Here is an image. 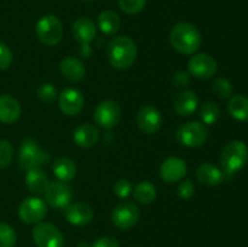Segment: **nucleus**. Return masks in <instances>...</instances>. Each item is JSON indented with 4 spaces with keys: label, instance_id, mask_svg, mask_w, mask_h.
Here are the masks:
<instances>
[{
    "label": "nucleus",
    "instance_id": "6",
    "mask_svg": "<svg viewBox=\"0 0 248 247\" xmlns=\"http://www.w3.org/2000/svg\"><path fill=\"white\" fill-rule=\"evenodd\" d=\"M39 40L47 46H55L63 36V26L55 15H46L41 17L35 26Z\"/></svg>",
    "mask_w": 248,
    "mask_h": 247
},
{
    "label": "nucleus",
    "instance_id": "16",
    "mask_svg": "<svg viewBox=\"0 0 248 247\" xmlns=\"http://www.w3.org/2000/svg\"><path fill=\"white\" fill-rule=\"evenodd\" d=\"M65 218L68 222L73 225L82 227L86 225L93 219V211L87 203L75 202L70 203L68 207L64 208Z\"/></svg>",
    "mask_w": 248,
    "mask_h": 247
},
{
    "label": "nucleus",
    "instance_id": "9",
    "mask_svg": "<svg viewBox=\"0 0 248 247\" xmlns=\"http://www.w3.org/2000/svg\"><path fill=\"white\" fill-rule=\"evenodd\" d=\"M93 119L96 124L104 128H113L120 123L121 108L115 101H102L94 109Z\"/></svg>",
    "mask_w": 248,
    "mask_h": 247
},
{
    "label": "nucleus",
    "instance_id": "3",
    "mask_svg": "<svg viewBox=\"0 0 248 247\" xmlns=\"http://www.w3.org/2000/svg\"><path fill=\"white\" fill-rule=\"evenodd\" d=\"M248 159V147L242 140H232L220 153V165L224 172L234 174L244 169Z\"/></svg>",
    "mask_w": 248,
    "mask_h": 247
},
{
    "label": "nucleus",
    "instance_id": "4",
    "mask_svg": "<svg viewBox=\"0 0 248 247\" xmlns=\"http://www.w3.org/2000/svg\"><path fill=\"white\" fill-rule=\"evenodd\" d=\"M50 161V154L38 144L33 138H26L19 148L18 162L22 169L31 170L40 167Z\"/></svg>",
    "mask_w": 248,
    "mask_h": 247
},
{
    "label": "nucleus",
    "instance_id": "13",
    "mask_svg": "<svg viewBox=\"0 0 248 247\" xmlns=\"http://www.w3.org/2000/svg\"><path fill=\"white\" fill-rule=\"evenodd\" d=\"M137 125L145 135H153L161 128L162 116L159 109L154 106L142 107L137 114Z\"/></svg>",
    "mask_w": 248,
    "mask_h": 247
},
{
    "label": "nucleus",
    "instance_id": "20",
    "mask_svg": "<svg viewBox=\"0 0 248 247\" xmlns=\"http://www.w3.org/2000/svg\"><path fill=\"white\" fill-rule=\"evenodd\" d=\"M61 74L69 81H80L86 75L84 63L75 57H65L60 63Z\"/></svg>",
    "mask_w": 248,
    "mask_h": 247
},
{
    "label": "nucleus",
    "instance_id": "31",
    "mask_svg": "<svg viewBox=\"0 0 248 247\" xmlns=\"http://www.w3.org/2000/svg\"><path fill=\"white\" fill-rule=\"evenodd\" d=\"M14 157V147L6 139H0V169L9 166Z\"/></svg>",
    "mask_w": 248,
    "mask_h": 247
},
{
    "label": "nucleus",
    "instance_id": "29",
    "mask_svg": "<svg viewBox=\"0 0 248 247\" xmlns=\"http://www.w3.org/2000/svg\"><path fill=\"white\" fill-rule=\"evenodd\" d=\"M17 241L16 232L7 223L0 222V247H15Z\"/></svg>",
    "mask_w": 248,
    "mask_h": 247
},
{
    "label": "nucleus",
    "instance_id": "8",
    "mask_svg": "<svg viewBox=\"0 0 248 247\" xmlns=\"http://www.w3.org/2000/svg\"><path fill=\"white\" fill-rule=\"evenodd\" d=\"M47 215L45 201L40 198L31 196L22 201L18 208V216L26 224H38Z\"/></svg>",
    "mask_w": 248,
    "mask_h": 247
},
{
    "label": "nucleus",
    "instance_id": "2",
    "mask_svg": "<svg viewBox=\"0 0 248 247\" xmlns=\"http://www.w3.org/2000/svg\"><path fill=\"white\" fill-rule=\"evenodd\" d=\"M170 41L178 52L183 55H191L200 48L202 39L195 26L186 22H181L172 28Z\"/></svg>",
    "mask_w": 248,
    "mask_h": 247
},
{
    "label": "nucleus",
    "instance_id": "12",
    "mask_svg": "<svg viewBox=\"0 0 248 247\" xmlns=\"http://www.w3.org/2000/svg\"><path fill=\"white\" fill-rule=\"evenodd\" d=\"M217 61L207 53H198L188 62V73L198 79H210L217 73Z\"/></svg>",
    "mask_w": 248,
    "mask_h": 247
},
{
    "label": "nucleus",
    "instance_id": "1",
    "mask_svg": "<svg viewBox=\"0 0 248 247\" xmlns=\"http://www.w3.org/2000/svg\"><path fill=\"white\" fill-rule=\"evenodd\" d=\"M107 55L110 64L120 70L132 67L137 58L136 43L126 35L115 36L111 39L107 47Z\"/></svg>",
    "mask_w": 248,
    "mask_h": 247
},
{
    "label": "nucleus",
    "instance_id": "19",
    "mask_svg": "<svg viewBox=\"0 0 248 247\" xmlns=\"http://www.w3.org/2000/svg\"><path fill=\"white\" fill-rule=\"evenodd\" d=\"M199 98L194 91H182L176 94L173 99V107L178 115L190 116L196 110Z\"/></svg>",
    "mask_w": 248,
    "mask_h": 247
},
{
    "label": "nucleus",
    "instance_id": "22",
    "mask_svg": "<svg viewBox=\"0 0 248 247\" xmlns=\"http://www.w3.org/2000/svg\"><path fill=\"white\" fill-rule=\"evenodd\" d=\"M26 185L31 193L34 194H44L47 190L50 182L48 177L40 167L28 170L26 174Z\"/></svg>",
    "mask_w": 248,
    "mask_h": 247
},
{
    "label": "nucleus",
    "instance_id": "27",
    "mask_svg": "<svg viewBox=\"0 0 248 247\" xmlns=\"http://www.w3.org/2000/svg\"><path fill=\"white\" fill-rule=\"evenodd\" d=\"M133 198L142 205H149L156 198V188L149 182H140L133 189Z\"/></svg>",
    "mask_w": 248,
    "mask_h": 247
},
{
    "label": "nucleus",
    "instance_id": "26",
    "mask_svg": "<svg viewBox=\"0 0 248 247\" xmlns=\"http://www.w3.org/2000/svg\"><path fill=\"white\" fill-rule=\"evenodd\" d=\"M228 111L236 120L248 121V97L244 94L232 96L228 103Z\"/></svg>",
    "mask_w": 248,
    "mask_h": 247
},
{
    "label": "nucleus",
    "instance_id": "14",
    "mask_svg": "<svg viewBox=\"0 0 248 247\" xmlns=\"http://www.w3.org/2000/svg\"><path fill=\"white\" fill-rule=\"evenodd\" d=\"M84 102L85 99L82 93L74 87H68L63 90L58 98L61 110L68 116L78 115L84 108Z\"/></svg>",
    "mask_w": 248,
    "mask_h": 247
},
{
    "label": "nucleus",
    "instance_id": "30",
    "mask_svg": "<svg viewBox=\"0 0 248 247\" xmlns=\"http://www.w3.org/2000/svg\"><path fill=\"white\" fill-rule=\"evenodd\" d=\"M212 91L219 98H230L232 93V82L224 77H217L212 84Z\"/></svg>",
    "mask_w": 248,
    "mask_h": 247
},
{
    "label": "nucleus",
    "instance_id": "15",
    "mask_svg": "<svg viewBox=\"0 0 248 247\" xmlns=\"http://www.w3.org/2000/svg\"><path fill=\"white\" fill-rule=\"evenodd\" d=\"M188 171L186 161L179 157L172 156L165 160L160 166V177L166 183H174L183 178Z\"/></svg>",
    "mask_w": 248,
    "mask_h": 247
},
{
    "label": "nucleus",
    "instance_id": "24",
    "mask_svg": "<svg viewBox=\"0 0 248 247\" xmlns=\"http://www.w3.org/2000/svg\"><path fill=\"white\" fill-rule=\"evenodd\" d=\"M97 23H98V28L101 29L102 33L106 34V35H114L120 29L121 19L116 12L106 10V11L99 14Z\"/></svg>",
    "mask_w": 248,
    "mask_h": 247
},
{
    "label": "nucleus",
    "instance_id": "34",
    "mask_svg": "<svg viewBox=\"0 0 248 247\" xmlns=\"http://www.w3.org/2000/svg\"><path fill=\"white\" fill-rule=\"evenodd\" d=\"M113 190L114 194H115L118 198L126 199L131 195V193H132V184H131V182L128 181V179H118V181L115 182V184H114Z\"/></svg>",
    "mask_w": 248,
    "mask_h": 247
},
{
    "label": "nucleus",
    "instance_id": "23",
    "mask_svg": "<svg viewBox=\"0 0 248 247\" xmlns=\"http://www.w3.org/2000/svg\"><path fill=\"white\" fill-rule=\"evenodd\" d=\"M196 178L200 183L205 184V185L208 186H215L218 185L223 182V172L218 169L217 166L212 164H208V162H205V164L200 165L198 167L195 172Z\"/></svg>",
    "mask_w": 248,
    "mask_h": 247
},
{
    "label": "nucleus",
    "instance_id": "28",
    "mask_svg": "<svg viewBox=\"0 0 248 247\" xmlns=\"http://www.w3.org/2000/svg\"><path fill=\"white\" fill-rule=\"evenodd\" d=\"M220 116V107L217 102L207 101L202 104L200 109V118L206 125H213Z\"/></svg>",
    "mask_w": 248,
    "mask_h": 247
},
{
    "label": "nucleus",
    "instance_id": "25",
    "mask_svg": "<svg viewBox=\"0 0 248 247\" xmlns=\"http://www.w3.org/2000/svg\"><path fill=\"white\" fill-rule=\"evenodd\" d=\"M52 170L58 181L70 182L77 176V165L69 157H58L53 162Z\"/></svg>",
    "mask_w": 248,
    "mask_h": 247
},
{
    "label": "nucleus",
    "instance_id": "10",
    "mask_svg": "<svg viewBox=\"0 0 248 247\" xmlns=\"http://www.w3.org/2000/svg\"><path fill=\"white\" fill-rule=\"evenodd\" d=\"M140 217V208L132 202L124 201L116 205L111 212V220L119 229L127 230L135 227Z\"/></svg>",
    "mask_w": 248,
    "mask_h": 247
},
{
    "label": "nucleus",
    "instance_id": "11",
    "mask_svg": "<svg viewBox=\"0 0 248 247\" xmlns=\"http://www.w3.org/2000/svg\"><path fill=\"white\" fill-rule=\"evenodd\" d=\"M45 196L51 207L64 210L72 203L73 190L67 182L53 181L48 185Z\"/></svg>",
    "mask_w": 248,
    "mask_h": 247
},
{
    "label": "nucleus",
    "instance_id": "39",
    "mask_svg": "<svg viewBox=\"0 0 248 247\" xmlns=\"http://www.w3.org/2000/svg\"><path fill=\"white\" fill-rule=\"evenodd\" d=\"M84 1H91V0H84Z\"/></svg>",
    "mask_w": 248,
    "mask_h": 247
},
{
    "label": "nucleus",
    "instance_id": "37",
    "mask_svg": "<svg viewBox=\"0 0 248 247\" xmlns=\"http://www.w3.org/2000/svg\"><path fill=\"white\" fill-rule=\"evenodd\" d=\"M190 82V74L188 72H184V70H179L172 77V84L174 85V87L177 89H183L186 87Z\"/></svg>",
    "mask_w": 248,
    "mask_h": 247
},
{
    "label": "nucleus",
    "instance_id": "36",
    "mask_svg": "<svg viewBox=\"0 0 248 247\" xmlns=\"http://www.w3.org/2000/svg\"><path fill=\"white\" fill-rule=\"evenodd\" d=\"M194 191H195V188H194V184L190 179H186V181L182 182L177 189V194H178L179 198L186 199V200L194 195Z\"/></svg>",
    "mask_w": 248,
    "mask_h": 247
},
{
    "label": "nucleus",
    "instance_id": "17",
    "mask_svg": "<svg viewBox=\"0 0 248 247\" xmlns=\"http://www.w3.org/2000/svg\"><path fill=\"white\" fill-rule=\"evenodd\" d=\"M21 116L18 101L10 94H0V123L14 124Z\"/></svg>",
    "mask_w": 248,
    "mask_h": 247
},
{
    "label": "nucleus",
    "instance_id": "32",
    "mask_svg": "<svg viewBox=\"0 0 248 247\" xmlns=\"http://www.w3.org/2000/svg\"><path fill=\"white\" fill-rule=\"evenodd\" d=\"M36 94L44 103H52L57 97V89L52 84H41L36 90Z\"/></svg>",
    "mask_w": 248,
    "mask_h": 247
},
{
    "label": "nucleus",
    "instance_id": "35",
    "mask_svg": "<svg viewBox=\"0 0 248 247\" xmlns=\"http://www.w3.org/2000/svg\"><path fill=\"white\" fill-rule=\"evenodd\" d=\"M12 52L6 44L0 41V70H5L11 65Z\"/></svg>",
    "mask_w": 248,
    "mask_h": 247
},
{
    "label": "nucleus",
    "instance_id": "38",
    "mask_svg": "<svg viewBox=\"0 0 248 247\" xmlns=\"http://www.w3.org/2000/svg\"><path fill=\"white\" fill-rule=\"evenodd\" d=\"M92 247H120L118 240L113 236H103L97 239Z\"/></svg>",
    "mask_w": 248,
    "mask_h": 247
},
{
    "label": "nucleus",
    "instance_id": "21",
    "mask_svg": "<svg viewBox=\"0 0 248 247\" xmlns=\"http://www.w3.org/2000/svg\"><path fill=\"white\" fill-rule=\"evenodd\" d=\"M96 33L97 28L94 26V22L87 17H81L73 24V35L79 43L84 45L91 43L96 38Z\"/></svg>",
    "mask_w": 248,
    "mask_h": 247
},
{
    "label": "nucleus",
    "instance_id": "18",
    "mask_svg": "<svg viewBox=\"0 0 248 247\" xmlns=\"http://www.w3.org/2000/svg\"><path fill=\"white\" fill-rule=\"evenodd\" d=\"M74 143L80 148H91L99 139V131L92 124H82L73 133Z\"/></svg>",
    "mask_w": 248,
    "mask_h": 247
},
{
    "label": "nucleus",
    "instance_id": "7",
    "mask_svg": "<svg viewBox=\"0 0 248 247\" xmlns=\"http://www.w3.org/2000/svg\"><path fill=\"white\" fill-rule=\"evenodd\" d=\"M33 240L38 247H63L64 236L51 223H38L33 229Z\"/></svg>",
    "mask_w": 248,
    "mask_h": 247
},
{
    "label": "nucleus",
    "instance_id": "33",
    "mask_svg": "<svg viewBox=\"0 0 248 247\" xmlns=\"http://www.w3.org/2000/svg\"><path fill=\"white\" fill-rule=\"evenodd\" d=\"M118 2L124 12L128 15H136L144 9L147 0H118Z\"/></svg>",
    "mask_w": 248,
    "mask_h": 247
},
{
    "label": "nucleus",
    "instance_id": "5",
    "mask_svg": "<svg viewBox=\"0 0 248 247\" xmlns=\"http://www.w3.org/2000/svg\"><path fill=\"white\" fill-rule=\"evenodd\" d=\"M176 138L179 144L188 148H199L206 143L208 138V130L203 124L186 123L178 127Z\"/></svg>",
    "mask_w": 248,
    "mask_h": 247
}]
</instances>
